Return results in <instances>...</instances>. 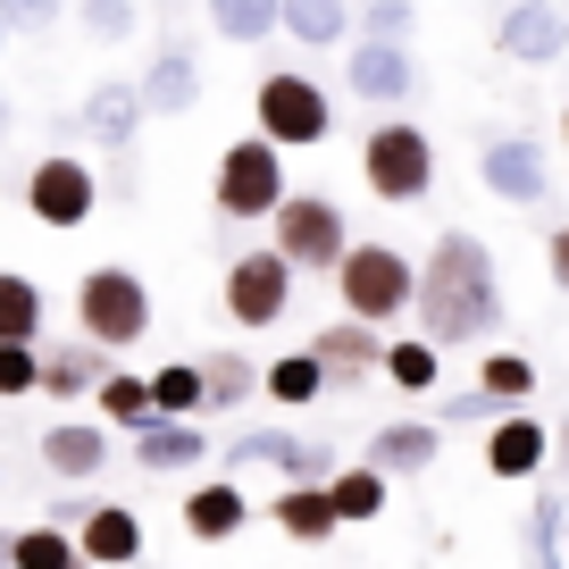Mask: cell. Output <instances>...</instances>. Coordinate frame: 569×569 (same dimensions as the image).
<instances>
[{"mask_svg":"<svg viewBox=\"0 0 569 569\" xmlns=\"http://www.w3.org/2000/svg\"><path fill=\"white\" fill-rule=\"evenodd\" d=\"M59 9H68V0H0L9 34H51V26H59Z\"/></svg>","mask_w":569,"mask_h":569,"instance_id":"39","label":"cell"},{"mask_svg":"<svg viewBox=\"0 0 569 569\" xmlns=\"http://www.w3.org/2000/svg\"><path fill=\"white\" fill-rule=\"evenodd\" d=\"M9 569H84V545H76L68 519H34V528H18V545H9Z\"/></svg>","mask_w":569,"mask_h":569,"instance_id":"28","label":"cell"},{"mask_svg":"<svg viewBox=\"0 0 569 569\" xmlns=\"http://www.w3.org/2000/svg\"><path fill=\"white\" fill-rule=\"evenodd\" d=\"M134 84H142V101H151V118H193V109H201V59H193V42H160Z\"/></svg>","mask_w":569,"mask_h":569,"instance_id":"16","label":"cell"},{"mask_svg":"<svg viewBox=\"0 0 569 569\" xmlns=\"http://www.w3.org/2000/svg\"><path fill=\"white\" fill-rule=\"evenodd\" d=\"M436 452H445L436 419H393V427H377L369 445H360V461H377L386 478H419V469H436Z\"/></svg>","mask_w":569,"mask_h":569,"instance_id":"20","label":"cell"},{"mask_svg":"<svg viewBox=\"0 0 569 569\" xmlns=\"http://www.w3.org/2000/svg\"><path fill=\"white\" fill-rule=\"evenodd\" d=\"M360 184H369L386 210H410V201L436 193V134L419 118H377L360 134Z\"/></svg>","mask_w":569,"mask_h":569,"instance_id":"2","label":"cell"},{"mask_svg":"<svg viewBox=\"0 0 569 569\" xmlns=\"http://www.w3.org/2000/svg\"><path fill=\"white\" fill-rule=\"evenodd\" d=\"M310 352H319L327 386H360V377H386V336H377L369 319H336L310 336Z\"/></svg>","mask_w":569,"mask_h":569,"instance_id":"14","label":"cell"},{"mask_svg":"<svg viewBox=\"0 0 569 569\" xmlns=\"http://www.w3.org/2000/svg\"><path fill=\"white\" fill-rule=\"evenodd\" d=\"M260 393H268V402H284V410H310V402L327 393V369H319V352L302 343V352L268 360V369H260Z\"/></svg>","mask_w":569,"mask_h":569,"instance_id":"29","label":"cell"},{"mask_svg":"<svg viewBox=\"0 0 569 569\" xmlns=\"http://www.w3.org/2000/svg\"><path fill=\"white\" fill-rule=\"evenodd\" d=\"M0 142H9V92H0Z\"/></svg>","mask_w":569,"mask_h":569,"instance_id":"43","label":"cell"},{"mask_svg":"<svg viewBox=\"0 0 569 569\" xmlns=\"http://www.w3.org/2000/svg\"><path fill=\"white\" fill-rule=\"evenodd\" d=\"M478 184L495 201H511V210H536V201L552 193V160L536 134H486L478 142Z\"/></svg>","mask_w":569,"mask_h":569,"instance_id":"11","label":"cell"},{"mask_svg":"<svg viewBox=\"0 0 569 569\" xmlns=\"http://www.w3.org/2000/svg\"><path fill=\"white\" fill-rule=\"evenodd\" d=\"M9 545H18V536H9V528H0V569H9Z\"/></svg>","mask_w":569,"mask_h":569,"instance_id":"42","label":"cell"},{"mask_svg":"<svg viewBox=\"0 0 569 569\" xmlns=\"http://www.w3.org/2000/svg\"><path fill=\"white\" fill-rule=\"evenodd\" d=\"M552 445H561V478H569V419H561V436H552Z\"/></svg>","mask_w":569,"mask_h":569,"instance_id":"41","label":"cell"},{"mask_svg":"<svg viewBox=\"0 0 569 569\" xmlns=\"http://www.w3.org/2000/svg\"><path fill=\"white\" fill-rule=\"evenodd\" d=\"M495 51L511 59V68H552V59L569 51L561 0H511V9H495Z\"/></svg>","mask_w":569,"mask_h":569,"instance_id":"12","label":"cell"},{"mask_svg":"<svg viewBox=\"0 0 569 569\" xmlns=\"http://www.w3.org/2000/svg\"><path fill=\"white\" fill-rule=\"evenodd\" d=\"M268 519H277L293 545H327V536L343 528V519H336V495H327V486H284V495L268 502Z\"/></svg>","mask_w":569,"mask_h":569,"instance_id":"26","label":"cell"},{"mask_svg":"<svg viewBox=\"0 0 569 569\" xmlns=\"http://www.w3.org/2000/svg\"><path fill=\"white\" fill-rule=\"evenodd\" d=\"M42 284L26 268H0V343H42Z\"/></svg>","mask_w":569,"mask_h":569,"instance_id":"30","label":"cell"},{"mask_svg":"<svg viewBox=\"0 0 569 569\" xmlns=\"http://www.w3.org/2000/svg\"><path fill=\"white\" fill-rule=\"evenodd\" d=\"M561 151H569V109H561Z\"/></svg>","mask_w":569,"mask_h":569,"instance_id":"45","label":"cell"},{"mask_svg":"<svg viewBox=\"0 0 569 569\" xmlns=\"http://www.w3.org/2000/svg\"><path fill=\"white\" fill-rule=\"evenodd\" d=\"M410 327H419L427 343H486L502 327V268L495 251L478 243V234H436L419 260V302H410Z\"/></svg>","mask_w":569,"mask_h":569,"instance_id":"1","label":"cell"},{"mask_svg":"<svg viewBox=\"0 0 569 569\" xmlns=\"http://www.w3.org/2000/svg\"><path fill=\"white\" fill-rule=\"evenodd\" d=\"M251 126H260L277 151H319V142L336 134V101H327L319 76H302V68H268L260 84H251Z\"/></svg>","mask_w":569,"mask_h":569,"instance_id":"6","label":"cell"},{"mask_svg":"<svg viewBox=\"0 0 569 569\" xmlns=\"http://www.w3.org/2000/svg\"><path fill=\"white\" fill-rule=\"evenodd\" d=\"M92 419H109V427H126V436H134V427L151 419V377L109 369V377H101V393H92Z\"/></svg>","mask_w":569,"mask_h":569,"instance_id":"33","label":"cell"},{"mask_svg":"<svg viewBox=\"0 0 569 569\" xmlns=\"http://www.w3.org/2000/svg\"><path fill=\"white\" fill-rule=\"evenodd\" d=\"M92 210H101V177H92V160L51 151V160L26 168V218H34V227L76 234V227H92Z\"/></svg>","mask_w":569,"mask_h":569,"instance_id":"8","label":"cell"},{"mask_svg":"<svg viewBox=\"0 0 569 569\" xmlns=\"http://www.w3.org/2000/svg\"><path fill=\"white\" fill-rule=\"evenodd\" d=\"M151 410H160V419H193V410H210V377H201V360H168V369H151Z\"/></svg>","mask_w":569,"mask_h":569,"instance_id":"32","label":"cell"},{"mask_svg":"<svg viewBox=\"0 0 569 569\" xmlns=\"http://www.w3.org/2000/svg\"><path fill=\"white\" fill-rule=\"evenodd\" d=\"M410 26H419V9H410V0H360V34L410 42Z\"/></svg>","mask_w":569,"mask_h":569,"instance_id":"38","label":"cell"},{"mask_svg":"<svg viewBox=\"0 0 569 569\" xmlns=\"http://www.w3.org/2000/svg\"><path fill=\"white\" fill-rule=\"evenodd\" d=\"M76 26H84L92 42H134V0H84Z\"/></svg>","mask_w":569,"mask_h":569,"instance_id":"37","label":"cell"},{"mask_svg":"<svg viewBox=\"0 0 569 569\" xmlns=\"http://www.w3.org/2000/svg\"><path fill=\"white\" fill-rule=\"evenodd\" d=\"M210 461V436H201L193 419H160V410H151V419L134 427V469L142 478H184V469H201Z\"/></svg>","mask_w":569,"mask_h":569,"instance_id":"15","label":"cell"},{"mask_svg":"<svg viewBox=\"0 0 569 569\" xmlns=\"http://www.w3.org/2000/svg\"><path fill=\"white\" fill-rule=\"evenodd\" d=\"M284 34L302 51H343L360 34V9L352 0H284Z\"/></svg>","mask_w":569,"mask_h":569,"instance_id":"24","label":"cell"},{"mask_svg":"<svg viewBox=\"0 0 569 569\" xmlns=\"http://www.w3.org/2000/svg\"><path fill=\"white\" fill-rule=\"evenodd\" d=\"M268 243L284 251V260L302 268H319V277H336V260L352 251V227H343V201H327V193H284L277 201V218H268Z\"/></svg>","mask_w":569,"mask_h":569,"instance_id":"7","label":"cell"},{"mask_svg":"<svg viewBox=\"0 0 569 569\" xmlns=\"http://www.w3.org/2000/svg\"><path fill=\"white\" fill-rule=\"evenodd\" d=\"M201 377H210V410H243L260 393V360H243V352H210Z\"/></svg>","mask_w":569,"mask_h":569,"instance_id":"34","label":"cell"},{"mask_svg":"<svg viewBox=\"0 0 569 569\" xmlns=\"http://www.w3.org/2000/svg\"><path fill=\"white\" fill-rule=\"evenodd\" d=\"M436 377H445V343H427L419 327L386 343V386H402V393H436Z\"/></svg>","mask_w":569,"mask_h":569,"instance_id":"31","label":"cell"},{"mask_svg":"<svg viewBox=\"0 0 569 569\" xmlns=\"http://www.w3.org/2000/svg\"><path fill=\"white\" fill-rule=\"evenodd\" d=\"M336 302H343V319H369V327L410 319V302H419V260L393 251V243H352L336 260Z\"/></svg>","mask_w":569,"mask_h":569,"instance_id":"3","label":"cell"},{"mask_svg":"<svg viewBox=\"0 0 569 569\" xmlns=\"http://www.w3.org/2000/svg\"><path fill=\"white\" fill-rule=\"evenodd\" d=\"M101 461H109V419H59L42 436V469L51 478H101Z\"/></svg>","mask_w":569,"mask_h":569,"instance_id":"21","label":"cell"},{"mask_svg":"<svg viewBox=\"0 0 569 569\" xmlns=\"http://www.w3.org/2000/svg\"><path fill=\"white\" fill-rule=\"evenodd\" d=\"M293 277H302V268L284 260L277 243L234 251V260H227V319L234 327H277L284 310H293Z\"/></svg>","mask_w":569,"mask_h":569,"instance_id":"9","label":"cell"},{"mask_svg":"<svg viewBox=\"0 0 569 569\" xmlns=\"http://www.w3.org/2000/svg\"><path fill=\"white\" fill-rule=\"evenodd\" d=\"M42 393V343H0V402Z\"/></svg>","mask_w":569,"mask_h":569,"instance_id":"36","label":"cell"},{"mask_svg":"<svg viewBox=\"0 0 569 569\" xmlns=\"http://www.w3.org/2000/svg\"><path fill=\"white\" fill-rule=\"evenodd\" d=\"M243 528H251V502H243L234 478H201L193 495H184V536H193V545H227V536H243Z\"/></svg>","mask_w":569,"mask_h":569,"instance_id":"19","label":"cell"},{"mask_svg":"<svg viewBox=\"0 0 569 569\" xmlns=\"http://www.w3.org/2000/svg\"><path fill=\"white\" fill-rule=\"evenodd\" d=\"M552 461V427L545 419H528V410H511V419H495L486 427V478H536V469Z\"/></svg>","mask_w":569,"mask_h":569,"instance_id":"18","label":"cell"},{"mask_svg":"<svg viewBox=\"0 0 569 569\" xmlns=\"http://www.w3.org/2000/svg\"><path fill=\"white\" fill-rule=\"evenodd\" d=\"M419 59H410V42H377V34H360V42H343V92H352L360 109H402V101H419Z\"/></svg>","mask_w":569,"mask_h":569,"instance_id":"10","label":"cell"},{"mask_svg":"<svg viewBox=\"0 0 569 569\" xmlns=\"http://www.w3.org/2000/svg\"><path fill=\"white\" fill-rule=\"evenodd\" d=\"M76 336H92L101 352H134L142 336H151V284L134 277V268L101 260L76 277Z\"/></svg>","mask_w":569,"mask_h":569,"instance_id":"5","label":"cell"},{"mask_svg":"<svg viewBox=\"0 0 569 569\" xmlns=\"http://www.w3.org/2000/svg\"><path fill=\"white\" fill-rule=\"evenodd\" d=\"M109 360H118V352H101L92 336L59 343V352H42V393H51V402H84V393H101Z\"/></svg>","mask_w":569,"mask_h":569,"instance_id":"22","label":"cell"},{"mask_svg":"<svg viewBox=\"0 0 569 569\" xmlns=\"http://www.w3.org/2000/svg\"><path fill=\"white\" fill-rule=\"evenodd\" d=\"M478 393H486V402H528V393H536V360L486 352V360H478Z\"/></svg>","mask_w":569,"mask_h":569,"instance_id":"35","label":"cell"},{"mask_svg":"<svg viewBox=\"0 0 569 569\" xmlns=\"http://www.w3.org/2000/svg\"><path fill=\"white\" fill-rule=\"evenodd\" d=\"M84 134H92V151H109V160H126L134 151V134H142V118H151V101H142V84H126V76H109V84H92L84 92Z\"/></svg>","mask_w":569,"mask_h":569,"instance_id":"13","label":"cell"},{"mask_svg":"<svg viewBox=\"0 0 569 569\" xmlns=\"http://www.w3.org/2000/svg\"><path fill=\"white\" fill-rule=\"evenodd\" d=\"M293 193V177H284V151L251 126L243 142H227L218 151V177H210V201L227 227H260V218H277V201Z\"/></svg>","mask_w":569,"mask_h":569,"instance_id":"4","label":"cell"},{"mask_svg":"<svg viewBox=\"0 0 569 569\" xmlns=\"http://www.w3.org/2000/svg\"><path fill=\"white\" fill-rule=\"evenodd\" d=\"M76 545H84V569H134L142 561V519L126 502H84Z\"/></svg>","mask_w":569,"mask_h":569,"instance_id":"17","label":"cell"},{"mask_svg":"<svg viewBox=\"0 0 569 569\" xmlns=\"http://www.w3.org/2000/svg\"><path fill=\"white\" fill-rule=\"evenodd\" d=\"M218 26V42H234V51H260V42L284 34V0H201Z\"/></svg>","mask_w":569,"mask_h":569,"instance_id":"25","label":"cell"},{"mask_svg":"<svg viewBox=\"0 0 569 569\" xmlns=\"http://www.w3.org/2000/svg\"><path fill=\"white\" fill-rule=\"evenodd\" d=\"M227 461H268V469H284V486H327L336 478L327 445H293V436H243Z\"/></svg>","mask_w":569,"mask_h":569,"instance_id":"23","label":"cell"},{"mask_svg":"<svg viewBox=\"0 0 569 569\" xmlns=\"http://www.w3.org/2000/svg\"><path fill=\"white\" fill-rule=\"evenodd\" d=\"M545 277H552V293H569V227L545 234Z\"/></svg>","mask_w":569,"mask_h":569,"instance_id":"40","label":"cell"},{"mask_svg":"<svg viewBox=\"0 0 569 569\" xmlns=\"http://www.w3.org/2000/svg\"><path fill=\"white\" fill-rule=\"evenodd\" d=\"M9 42H18V34H9V18H0V51H9Z\"/></svg>","mask_w":569,"mask_h":569,"instance_id":"44","label":"cell"},{"mask_svg":"<svg viewBox=\"0 0 569 569\" xmlns=\"http://www.w3.org/2000/svg\"><path fill=\"white\" fill-rule=\"evenodd\" d=\"M386 469L377 461H352V469H336V478H327V495H336V519L343 528H369V519H386Z\"/></svg>","mask_w":569,"mask_h":569,"instance_id":"27","label":"cell"}]
</instances>
